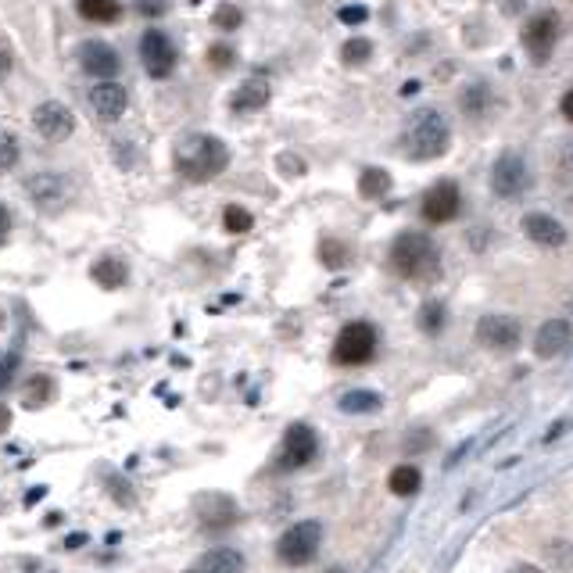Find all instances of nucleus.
I'll return each mask as SVG.
<instances>
[{
    "instance_id": "obj_8",
    "label": "nucleus",
    "mask_w": 573,
    "mask_h": 573,
    "mask_svg": "<svg viewBox=\"0 0 573 573\" xmlns=\"http://www.w3.org/2000/svg\"><path fill=\"white\" fill-rule=\"evenodd\" d=\"M531 187V172H527V162H523L516 151H505L502 158L495 162V169H491V190H495L498 197H520L523 190Z\"/></svg>"
},
{
    "instance_id": "obj_37",
    "label": "nucleus",
    "mask_w": 573,
    "mask_h": 573,
    "mask_svg": "<svg viewBox=\"0 0 573 573\" xmlns=\"http://www.w3.org/2000/svg\"><path fill=\"white\" fill-rule=\"evenodd\" d=\"M276 165H280V169L287 172V176H301V172H305V165H301L298 158H294V154H280V162H276Z\"/></svg>"
},
{
    "instance_id": "obj_16",
    "label": "nucleus",
    "mask_w": 573,
    "mask_h": 573,
    "mask_svg": "<svg viewBox=\"0 0 573 573\" xmlns=\"http://www.w3.org/2000/svg\"><path fill=\"white\" fill-rule=\"evenodd\" d=\"M573 344V326L566 323V319H552V323H545L538 330V337H534V351H538V359H559V355H566Z\"/></svg>"
},
{
    "instance_id": "obj_35",
    "label": "nucleus",
    "mask_w": 573,
    "mask_h": 573,
    "mask_svg": "<svg viewBox=\"0 0 573 573\" xmlns=\"http://www.w3.org/2000/svg\"><path fill=\"white\" fill-rule=\"evenodd\" d=\"M15 162H18V144L8 133H0V172L15 169Z\"/></svg>"
},
{
    "instance_id": "obj_1",
    "label": "nucleus",
    "mask_w": 573,
    "mask_h": 573,
    "mask_svg": "<svg viewBox=\"0 0 573 573\" xmlns=\"http://www.w3.org/2000/svg\"><path fill=\"white\" fill-rule=\"evenodd\" d=\"M172 162H176V172L187 183H208L230 165V147L212 133H187L176 144Z\"/></svg>"
},
{
    "instance_id": "obj_12",
    "label": "nucleus",
    "mask_w": 573,
    "mask_h": 573,
    "mask_svg": "<svg viewBox=\"0 0 573 573\" xmlns=\"http://www.w3.org/2000/svg\"><path fill=\"white\" fill-rule=\"evenodd\" d=\"M523 337L520 319L513 316H484L477 323V341L491 351H513Z\"/></svg>"
},
{
    "instance_id": "obj_6",
    "label": "nucleus",
    "mask_w": 573,
    "mask_h": 573,
    "mask_svg": "<svg viewBox=\"0 0 573 573\" xmlns=\"http://www.w3.org/2000/svg\"><path fill=\"white\" fill-rule=\"evenodd\" d=\"M316 452H319L316 430L308 427V423H291L287 434H283L280 455H276V470L283 473L301 470V466H308V462L316 459Z\"/></svg>"
},
{
    "instance_id": "obj_38",
    "label": "nucleus",
    "mask_w": 573,
    "mask_h": 573,
    "mask_svg": "<svg viewBox=\"0 0 573 573\" xmlns=\"http://www.w3.org/2000/svg\"><path fill=\"white\" fill-rule=\"evenodd\" d=\"M137 8L144 11V15H162V11H165V0H140Z\"/></svg>"
},
{
    "instance_id": "obj_44",
    "label": "nucleus",
    "mask_w": 573,
    "mask_h": 573,
    "mask_svg": "<svg viewBox=\"0 0 573 573\" xmlns=\"http://www.w3.org/2000/svg\"><path fill=\"white\" fill-rule=\"evenodd\" d=\"M0 326H4V308H0Z\"/></svg>"
},
{
    "instance_id": "obj_20",
    "label": "nucleus",
    "mask_w": 573,
    "mask_h": 573,
    "mask_svg": "<svg viewBox=\"0 0 573 573\" xmlns=\"http://www.w3.org/2000/svg\"><path fill=\"white\" fill-rule=\"evenodd\" d=\"M197 516L205 527H226V523L237 520V505L226 495H201L197 498Z\"/></svg>"
},
{
    "instance_id": "obj_23",
    "label": "nucleus",
    "mask_w": 573,
    "mask_h": 573,
    "mask_svg": "<svg viewBox=\"0 0 573 573\" xmlns=\"http://www.w3.org/2000/svg\"><path fill=\"white\" fill-rule=\"evenodd\" d=\"M380 405H384V398H380L377 391H348L341 394V409L348 412V416H366V412H380Z\"/></svg>"
},
{
    "instance_id": "obj_7",
    "label": "nucleus",
    "mask_w": 573,
    "mask_h": 573,
    "mask_svg": "<svg viewBox=\"0 0 573 573\" xmlns=\"http://www.w3.org/2000/svg\"><path fill=\"white\" fill-rule=\"evenodd\" d=\"M33 129L47 144H61V140H69L76 133V115L61 101H43L33 108Z\"/></svg>"
},
{
    "instance_id": "obj_29",
    "label": "nucleus",
    "mask_w": 573,
    "mask_h": 573,
    "mask_svg": "<svg viewBox=\"0 0 573 573\" xmlns=\"http://www.w3.org/2000/svg\"><path fill=\"white\" fill-rule=\"evenodd\" d=\"M223 226L230 233H248L251 226H255V219H251V212L248 208H240V205H230L223 212Z\"/></svg>"
},
{
    "instance_id": "obj_39",
    "label": "nucleus",
    "mask_w": 573,
    "mask_h": 573,
    "mask_svg": "<svg viewBox=\"0 0 573 573\" xmlns=\"http://www.w3.org/2000/svg\"><path fill=\"white\" fill-rule=\"evenodd\" d=\"M11 237V212L4 205H0V244Z\"/></svg>"
},
{
    "instance_id": "obj_32",
    "label": "nucleus",
    "mask_w": 573,
    "mask_h": 573,
    "mask_svg": "<svg viewBox=\"0 0 573 573\" xmlns=\"http://www.w3.org/2000/svg\"><path fill=\"white\" fill-rule=\"evenodd\" d=\"M319 258H323V266L337 269L348 262V248H344L341 240H323V244H319Z\"/></svg>"
},
{
    "instance_id": "obj_2",
    "label": "nucleus",
    "mask_w": 573,
    "mask_h": 573,
    "mask_svg": "<svg viewBox=\"0 0 573 573\" xmlns=\"http://www.w3.org/2000/svg\"><path fill=\"white\" fill-rule=\"evenodd\" d=\"M448 144H452V129H448L445 115L434 112V108L412 115L402 133V147L412 162H434L448 151Z\"/></svg>"
},
{
    "instance_id": "obj_11",
    "label": "nucleus",
    "mask_w": 573,
    "mask_h": 573,
    "mask_svg": "<svg viewBox=\"0 0 573 573\" xmlns=\"http://www.w3.org/2000/svg\"><path fill=\"white\" fill-rule=\"evenodd\" d=\"M459 208H462L459 187H455L452 180H441V183H434L427 194H423L420 212H423V219H427V223L441 226V223H452L455 215H459Z\"/></svg>"
},
{
    "instance_id": "obj_24",
    "label": "nucleus",
    "mask_w": 573,
    "mask_h": 573,
    "mask_svg": "<svg viewBox=\"0 0 573 573\" xmlns=\"http://www.w3.org/2000/svg\"><path fill=\"white\" fill-rule=\"evenodd\" d=\"M420 484H423V473L416 470V466H394V473L387 477V488H391L394 495H402V498L416 495V491H420Z\"/></svg>"
},
{
    "instance_id": "obj_27",
    "label": "nucleus",
    "mask_w": 573,
    "mask_h": 573,
    "mask_svg": "<svg viewBox=\"0 0 573 573\" xmlns=\"http://www.w3.org/2000/svg\"><path fill=\"white\" fill-rule=\"evenodd\" d=\"M441 326H445V305L441 301H427L420 308V330L423 334H441Z\"/></svg>"
},
{
    "instance_id": "obj_45",
    "label": "nucleus",
    "mask_w": 573,
    "mask_h": 573,
    "mask_svg": "<svg viewBox=\"0 0 573 573\" xmlns=\"http://www.w3.org/2000/svg\"><path fill=\"white\" fill-rule=\"evenodd\" d=\"M326 573H341V570H326Z\"/></svg>"
},
{
    "instance_id": "obj_14",
    "label": "nucleus",
    "mask_w": 573,
    "mask_h": 573,
    "mask_svg": "<svg viewBox=\"0 0 573 573\" xmlns=\"http://www.w3.org/2000/svg\"><path fill=\"white\" fill-rule=\"evenodd\" d=\"M26 190L43 212H58L69 201V180L58 176V172H36L33 180L26 183Z\"/></svg>"
},
{
    "instance_id": "obj_13",
    "label": "nucleus",
    "mask_w": 573,
    "mask_h": 573,
    "mask_svg": "<svg viewBox=\"0 0 573 573\" xmlns=\"http://www.w3.org/2000/svg\"><path fill=\"white\" fill-rule=\"evenodd\" d=\"M79 65H83L86 76H97L104 83V79H112L115 72H119V51H115L112 43L104 40H86L83 47H79Z\"/></svg>"
},
{
    "instance_id": "obj_41",
    "label": "nucleus",
    "mask_w": 573,
    "mask_h": 573,
    "mask_svg": "<svg viewBox=\"0 0 573 573\" xmlns=\"http://www.w3.org/2000/svg\"><path fill=\"white\" fill-rule=\"evenodd\" d=\"M563 115L573 122V86H570V90H566V97H563Z\"/></svg>"
},
{
    "instance_id": "obj_28",
    "label": "nucleus",
    "mask_w": 573,
    "mask_h": 573,
    "mask_svg": "<svg viewBox=\"0 0 573 573\" xmlns=\"http://www.w3.org/2000/svg\"><path fill=\"white\" fill-rule=\"evenodd\" d=\"M545 552H548V559H552V566H556V573H573V545L570 541H552Z\"/></svg>"
},
{
    "instance_id": "obj_21",
    "label": "nucleus",
    "mask_w": 573,
    "mask_h": 573,
    "mask_svg": "<svg viewBox=\"0 0 573 573\" xmlns=\"http://www.w3.org/2000/svg\"><path fill=\"white\" fill-rule=\"evenodd\" d=\"M90 276H94V283L104 287V291H119L129 280V266L122 258H97L94 266H90Z\"/></svg>"
},
{
    "instance_id": "obj_22",
    "label": "nucleus",
    "mask_w": 573,
    "mask_h": 573,
    "mask_svg": "<svg viewBox=\"0 0 573 573\" xmlns=\"http://www.w3.org/2000/svg\"><path fill=\"white\" fill-rule=\"evenodd\" d=\"M54 398V380L43 377V373H36V377H29L26 384H22V405L26 409H43V405Z\"/></svg>"
},
{
    "instance_id": "obj_10",
    "label": "nucleus",
    "mask_w": 573,
    "mask_h": 573,
    "mask_svg": "<svg viewBox=\"0 0 573 573\" xmlns=\"http://www.w3.org/2000/svg\"><path fill=\"white\" fill-rule=\"evenodd\" d=\"M556 36H559V18L552 11H541L527 22L523 29V47L531 54L534 65H545L552 58V47H556Z\"/></svg>"
},
{
    "instance_id": "obj_3",
    "label": "nucleus",
    "mask_w": 573,
    "mask_h": 573,
    "mask_svg": "<svg viewBox=\"0 0 573 573\" xmlns=\"http://www.w3.org/2000/svg\"><path fill=\"white\" fill-rule=\"evenodd\" d=\"M441 255H437L434 240L423 233H402L391 244V269L405 280H434Z\"/></svg>"
},
{
    "instance_id": "obj_34",
    "label": "nucleus",
    "mask_w": 573,
    "mask_h": 573,
    "mask_svg": "<svg viewBox=\"0 0 573 573\" xmlns=\"http://www.w3.org/2000/svg\"><path fill=\"white\" fill-rule=\"evenodd\" d=\"M233 58H237V54H233L230 47H219V43H215V47H208V65H212L215 72L233 69Z\"/></svg>"
},
{
    "instance_id": "obj_31",
    "label": "nucleus",
    "mask_w": 573,
    "mask_h": 573,
    "mask_svg": "<svg viewBox=\"0 0 573 573\" xmlns=\"http://www.w3.org/2000/svg\"><path fill=\"white\" fill-rule=\"evenodd\" d=\"M369 54H373V43L362 40V36H355V40H348L341 47L344 65H362V61H369Z\"/></svg>"
},
{
    "instance_id": "obj_33",
    "label": "nucleus",
    "mask_w": 573,
    "mask_h": 573,
    "mask_svg": "<svg viewBox=\"0 0 573 573\" xmlns=\"http://www.w3.org/2000/svg\"><path fill=\"white\" fill-rule=\"evenodd\" d=\"M212 22L230 33V29H240V22H244V11H240L237 4H219V8H215V15H212Z\"/></svg>"
},
{
    "instance_id": "obj_40",
    "label": "nucleus",
    "mask_w": 573,
    "mask_h": 573,
    "mask_svg": "<svg viewBox=\"0 0 573 573\" xmlns=\"http://www.w3.org/2000/svg\"><path fill=\"white\" fill-rule=\"evenodd\" d=\"M8 430H11V409L0 405V434H8Z\"/></svg>"
},
{
    "instance_id": "obj_4",
    "label": "nucleus",
    "mask_w": 573,
    "mask_h": 573,
    "mask_svg": "<svg viewBox=\"0 0 573 573\" xmlns=\"http://www.w3.org/2000/svg\"><path fill=\"white\" fill-rule=\"evenodd\" d=\"M319 545H323V523L319 520H301L291 523L276 541V559L283 566H305L316 559Z\"/></svg>"
},
{
    "instance_id": "obj_26",
    "label": "nucleus",
    "mask_w": 573,
    "mask_h": 573,
    "mask_svg": "<svg viewBox=\"0 0 573 573\" xmlns=\"http://www.w3.org/2000/svg\"><path fill=\"white\" fill-rule=\"evenodd\" d=\"M391 190V172L387 169H362L359 176V194L369 197V201H377Z\"/></svg>"
},
{
    "instance_id": "obj_42",
    "label": "nucleus",
    "mask_w": 573,
    "mask_h": 573,
    "mask_svg": "<svg viewBox=\"0 0 573 573\" xmlns=\"http://www.w3.org/2000/svg\"><path fill=\"white\" fill-rule=\"evenodd\" d=\"M509 573H545V570H538V566H531V563H520V566H513Z\"/></svg>"
},
{
    "instance_id": "obj_19",
    "label": "nucleus",
    "mask_w": 573,
    "mask_h": 573,
    "mask_svg": "<svg viewBox=\"0 0 573 573\" xmlns=\"http://www.w3.org/2000/svg\"><path fill=\"white\" fill-rule=\"evenodd\" d=\"M523 233L534 240V244H541V248H563L566 244V230L559 219H552V215L545 212H534L523 219Z\"/></svg>"
},
{
    "instance_id": "obj_15",
    "label": "nucleus",
    "mask_w": 573,
    "mask_h": 573,
    "mask_svg": "<svg viewBox=\"0 0 573 573\" xmlns=\"http://www.w3.org/2000/svg\"><path fill=\"white\" fill-rule=\"evenodd\" d=\"M126 104V86H119L115 79H104V83H97L90 90V108H94V115L101 122H119L126 115Z\"/></svg>"
},
{
    "instance_id": "obj_43",
    "label": "nucleus",
    "mask_w": 573,
    "mask_h": 573,
    "mask_svg": "<svg viewBox=\"0 0 573 573\" xmlns=\"http://www.w3.org/2000/svg\"><path fill=\"white\" fill-rule=\"evenodd\" d=\"M8 69H11V61H8V58H4V54H0V79L8 76Z\"/></svg>"
},
{
    "instance_id": "obj_9",
    "label": "nucleus",
    "mask_w": 573,
    "mask_h": 573,
    "mask_svg": "<svg viewBox=\"0 0 573 573\" xmlns=\"http://www.w3.org/2000/svg\"><path fill=\"white\" fill-rule=\"evenodd\" d=\"M140 61H144V69L151 79H165L176 69V47H172L162 29H147V33L140 36Z\"/></svg>"
},
{
    "instance_id": "obj_18",
    "label": "nucleus",
    "mask_w": 573,
    "mask_h": 573,
    "mask_svg": "<svg viewBox=\"0 0 573 573\" xmlns=\"http://www.w3.org/2000/svg\"><path fill=\"white\" fill-rule=\"evenodd\" d=\"M244 556L237 548H208L190 563L187 573H244Z\"/></svg>"
},
{
    "instance_id": "obj_36",
    "label": "nucleus",
    "mask_w": 573,
    "mask_h": 573,
    "mask_svg": "<svg viewBox=\"0 0 573 573\" xmlns=\"http://www.w3.org/2000/svg\"><path fill=\"white\" fill-rule=\"evenodd\" d=\"M344 22V26H362L369 18V11L366 8H341V15H337Z\"/></svg>"
},
{
    "instance_id": "obj_17",
    "label": "nucleus",
    "mask_w": 573,
    "mask_h": 573,
    "mask_svg": "<svg viewBox=\"0 0 573 573\" xmlns=\"http://www.w3.org/2000/svg\"><path fill=\"white\" fill-rule=\"evenodd\" d=\"M269 97H273V86H269L266 76H251L233 90L230 97V108L237 115H248V112H258V108H266Z\"/></svg>"
},
{
    "instance_id": "obj_30",
    "label": "nucleus",
    "mask_w": 573,
    "mask_h": 573,
    "mask_svg": "<svg viewBox=\"0 0 573 573\" xmlns=\"http://www.w3.org/2000/svg\"><path fill=\"white\" fill-rule=\"evenodd\" d=\"M18 359H22V341L15 348H8V355L0 359V391H8L15 384V373H18Z\"/></svg>"
},
{
    "instance_id": "obj_5",
    "label": "nucleus",
    "mask_w": 573,
    "mask_h": 573,
    "mask_svg": "<svg viewBox=\"0 0 573 573\" xmlns=\"http://www.w3.org/2000/svg\"><path fill=\"white\" fill-rule=\"evenodd\" d=\"M377 326L366 323V319H355L337 334L334 341V362L341 366H366L373 355H377Z\"/></svg>"
},
{
    "instance_id": "obj_25",
    "label": "nucleus",
    "mask_w": 573,
    "mask_h": 573,
    "mask_svg": "<svg viewBox=\"0 0 573 573\" xmlns=\"http://www.w3.org/2000/svg\"><path fill=\"white\" fill-rule=\"evenodd\" d=\"M76 8L86 22H115L122 15L119 0H76Z\"/></svg>"
}]
</instances>
